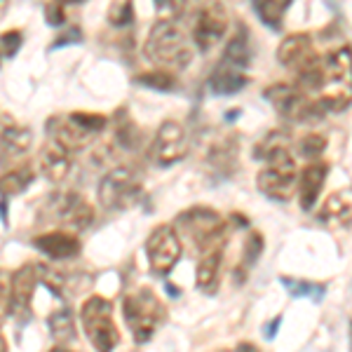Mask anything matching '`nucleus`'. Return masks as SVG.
<instances>
[{"label": "nucleus", "mask_w": 352, "mask_h": 352, "mask_svg": "<svg viewBox=\"0 0 352 352\" xmlns=\"http://www.w3.org/2000/svg\"><path fill=\"white\" fill-rule=\"evenodd\" d=\"M296 87L308 96H315L324 113L345 111L352 104V50L338 47L320 56L317 66L298 78Z\"/></svg>", "instance_id": "obj_1"}, {"label": "nucleus", "mask_w": 352, "mask_h": 352, "mask_svg": "<svg viewBox=\"0 0 352 352\" xmlns=\"http://www.w3.org/2000/svg\"><path fill=\"white\" fill-rule=\"evenodd\" d=\"M256 157L265 160V167L256 176L258 190L275 202L292 200L298 184V167L287 148V134L270 132L256 146Z\"/></svg>", "instance_id": "obj_2"}, {"label": "nucleus", "mask_w": 352, "mask_h": 352, "mask_svg": "<svg viewBox=\"0 0 352 352\" xmlns=\"http://www.w3.org/2000/svg\"><path fill=\"white\" fill-rule=\"evenodd\" d=\"M144 54L146 59L153 61L164 73L184 71L192 61V47L188 36L172 16L155 21V26L148 33V41L144 45Z\"/></svg>", "instance_id": "obj_3"}, {"label": "nucleus", "mask_w": 352, "mask_h": 352, "mask_svg": "<svg viewBox=\"0 0 352 352\" xmlns=\"http://www.w3.org/2000/svg\"><path fill=\"white\" fill-rule=\"evenodd\" d=\"M174 230L181 232L186 240H190L192 249L200 256L223 249L226 240H228V223L212 207H192L188 212L179 214Z\"/></svg>", "instance_id": "obj_4"}, {"label": "nucleus", "mask_w": 352, "mask_h": 352, "mask_svg": "<svg viewBox=\"0 0 352 352\" xmlns=\"http://www.w3.org/2000/svg\"><path fill=\"white\" fill-rule=\"evenodd\" d=\"M122 315L134 340L141 345V343H148L153 338V333L157 331V327H160L164 322V317H167V312H164L162 303L157 300L155 294L144 287L124 296Z\"/></svg>", "instance_id": "obj_5"}, {"label": "nucleus", "mask_w": 352, "mask_h": 352, "mask_svg": "<svg viewBox=\"0 0 352 352\" xmlns=\"http://www.w3.org/2000/svg\"><path fill=\"white\" fill-rule=\"evenodd\" d=\"M80 322L85 327L89 343L94 345L96 352H113L120 340L118 327L113 322V305L104 296H92L82 303Z\"/></svg>", "instance_id": "obj_6"}, {"label": "nucleus", "mask_w": 352, "mask_h": 352, "mask_svg": "<svg viewBox=\"0 0 352 352\" xmlns=\"http://www.w3.org/2000/svg\"><path fill=\"white\" fill-rule=\"evenodd\" d=\"M265 99H268V104L280 113L285 120L289 122H317L324 118V111L320 109V104H317L312 96H308L305 92H300L296 85H270L268 89H265Z\"/></svg>", "instance_id": "obj_7"}, {"label": "nucleus", "mask_w": 352, "mask_h": 352, "mask_svg": "<svg viewBox=\"0 0 352 352\" xmlns=\"http://www.w3.org/2000/svg\"><path fill=\"white\" fill-rule=\"evenodd\" d=\"M141 195V181L132 169L118 167L99 184V204L109 212H124Z\"/></svg>", "instance_id": "obj_8"}, {"label": "nucleus", "mask_w": 352, "mask_h": 352, "mask_svg": "<svg viewBox=\"0 0 352 352\" xmlns=\"http://www.w3.org/2000/svg\"><path fill=\"white\" fill-rule=\"evenodd\" d=\"M146 254H148L151 268L157 275L172 272L174 265L179 263L181 254H184V244H181V237L174 230V226H157L146 240Z\"/></svg>", "instance_id": "obj_9"}, {"label": "nucleus", "mask_w": 352, "mask_h": 352, "mask_svg": "<svg viewBox=\"0 0 352 352\" xmlns=\"http://www.w3.org/2000/svg\"><path fill=\"white\" fill-rule=\"evenodd\" d=\"M226 28H228V14L219 3L202 5L192 12L190 38L200 52H209L226 36Z\"/></svg>", "instance_id": "obj_10"}, {"label": "nucleus", "mask_w": 352, "mask_h": 352, "mask_svg": "<svg viewBox=\"0 0 352 352\" xmlns=\"http://www.w3.org/2000/svg\"><path fill=\"white\" fill-rule=\"evenodd\" d=\"M188 153V136H186L184 124L176 120H164L155 132L151 146V157L157 167H172L181 162Z\"/></svg>", "instance_id": "obj_11"}, {"label": "nucleus", "mask_w": 352, "mask_h": 352, "mask_svg": "<svg viewBox=\"0 0 352 352\" xmlns=\"http://www.w3.org/2000/svg\"><path fill=\"white\" fill-rule=\"evenodd\" d=\"M277 61L289 68L296 78H303L310 73L320 61V54L315 50V43L308 33H292L277 47Z\"/></svg>", "instance_id": "obj_12"}, {"label": "nucleus", "mask_w": 352, "mask_h": 352, "mask_svg": "<svg viewBox=\"0 0 352 352\" xmlns=\"http://www.w3.org/2000/svg\"><path fill=\"white\" fill-rule=\"evenodd\" d=\"M43 277V268L36 263H26L12 275V285H10L8 298H10V312L19 322H26L31 317V300L36 294V287Z\"/></svg>", "instance_id": "obj_13"}, {"label": "nucleus", "mask_w": 352, "mask_h": 352, "mask_svg": "<svg viewBox=\"0 0 352 352\" xmlns=\"http://www.w3.org/2000/svg\"><path fill=\"white\" fill-rule=\"evenodd\" d=\"M47 134H50V139L56 141V144H59L61 148H66L68 153L80 151L96 139L94 134H89L87 129H82L71 116L68 118H50Z\"/></svg>", "instance_id": "obj_14"}, {"label": "nucleus", "mask_w": 352, "mask_h": 352, "mask_svg": "<svg viewBox=\"0 0 352 352\" xmlns=\"http://www.w3.org/2000/svg\"><path fill=\"white\" fill-rule=\"evenodd\" d=\"M327 172H329V167L324 162H312L300 172L296 190H298V202H300V209H303V212L315 209L317 200H320V190L324 188Z\"/></svg>", "instance_id": "obj_15"}, {"label": "nucleus", "mask_w": 352, "mask_h": 352, "mask_svg": "<svg viewBox=\"0 0 352 352\" xmlns=\"http://www.w3.org/2000/svg\"><path fill=\"white\" fill-rule=\"evenodd\" d=\"M38 249L43 254H47L50 258L56 261H64V258H73L80 254V240H78L73 232L66 230H52V232H45V235H38L33 240Z\"/></svg>", "instance_id": "obj_16"}, {"label": "nucleus", "mask_w": 352, "mask_h": 352, "mask_svg": "<svg viewBox=\"0 0 352 352\" xmlns=\"http://www.w3.org/2000/svg\"><path fill=\"white\" fill-rule=\"evenodd\" d=\"M38 164H41V172L47 176L50 181L59 184V181H64L68 172H71V153L66 148H61L56 141L47 139V144L38 153Z\"/></svg>", "instance_id": "obj_17"}, {"label": "nucleus", "mask_w": 352, "mask_h": 352, "mask_svg": "<svg viewBox=\"0 0 352 352\" xmlns=\"http://www.w3.org/2000/svg\"><path fill=\"white\" fill-rule=\"evenodd\" d=\"M59 219L64 221L66 226H71V228H78V230H85L92 226L94 221V209L89 207V202L85 200L80 195H64L59 200Z\"/></svg>", "instance_id": "obj_18"}, {"label": "nucleus", "mask_w": 352, "mask_h": 352, "mask_svg": "<svg viewBox=\"0 0 352 352\" xmlns=\"http://www.w3.org/2000/svg\"><path fill=\"white\" fill-rule=\"evenodd\" d=\"M317 219L329 228H348L352 226V197L343 190L329 195Z\"/></svg>", "instance_id": "obj_19"}, {"label": "nucleus", "mask_w": 352, "mask_h": 352, "mask_svg": "<svg viewBox=\"0 0 352 352\" xmlns=\"http://www.w3.org/2000/svg\"><path fill=\"white\" fill-rule=\"evenodd\" d=\"M221 263H223V249L204 254V256H200V261H197L195 280H197V289H200L202 294H209V296L217 294Z\"/></svg>", "instance_id": "obj_20"}, {"label": "nucleus", "mask_w": 352, "mask_h": 352, "mask_svg": "<svg viewBox=\"0 0 352 352\" xmlns=\"http://www.w3.org/2000/svg\"><path fill=\"white\" fill-rule=\"evenodd\" d=\"M247 76L237 68H230L226 64H221L217 71L209 76V92L219 94V96H228V94H237L240 89L247 87Z\"/></svg>", "instance_id": "obj_21"}, {"label": "nucleus", "mask_w": 352, "mask_h": 352, "mask_svg": "<svg viewBox=\"0 0 352 352\" xmlns=\"http://www.w3.org/2000/svg\"><path fill=\"white\" fill-rule=\"evenodd\" d=\"M252 56H254V50H252V41H249V31L247 28H240L228 41V45H226L223 64L240 71V68L252 64Z\"/></svg>", "instance_id": "obj_22"}, {"label": "nucleus", "mask_w": 352, "mask_h": 352, "mask_svg": "<svg viewBox=\"0 0 352 352\" xmlns=\"http://www.w3.org/2000/svg\"><path fill=\"white\" fill-rule=\"evenodd\" d=\"M28 146H31V129L8 127L0 134V153H3L0 160L8 162V160H14V157L24 155L28 151Z\"/></svg>", "instance_id": "obj_23"}, {"label": "nucleus", "mask_w": 352, "mask_h": 352, "mask_svg": "<svg viewBox=\"0 0 352 352\" xmlns=\"http://www.w3.org/2000/svg\"><path fill=\"white\" fill-rule=\"evenodd\" d=\"M33 179H36V172L31 164H21V167L0 176V195H19L33 184Z\"/></svg>", "instance_id": "obj_24"}, {"label": "nucleus", "mask_w": 352, "mask_h": 352, "mask_svg": "<svg viewBox=\"0 0 352 352\" xmlns=\"http://www.w3.org/2000/svg\"><path fill=\"white\" fill-rule=\"evenodd\" d=\"M50 331L56 343H71V340L78 338V329H76V317L68 308L56 310L52 317H50Z\"/></svg>", "instance_id": "obj_25"}, {"label": "nucleus", "mask_w": 352, "mask_h": 352, "mask_svg": "<svg viewBox=\"0 0 352 352\" xmlns=\"http://www.w3.org/2000/svg\"><path fill=\"white\" fill-rule=\"evenodd\" d=\"M282 287L292 294L294 298H310L315 303H320L324 298V285H315V282H308V280H296V277H280Z\"/></svg>", "instance_id": "obj_26"}, {"label": "nucleus", "mask_w": 352, "mask_h": 352, "mask_svg": "<svg viewBox=\"0 0 352 352\" xmlns=\"http://www.w3.org/2000/svg\"><path fill=\"white\" fill-rule=\"evenodd\" d=\"M289 10V3H280V0H272V3H254V12L261 16L265 26H270L272 31H280L285 12Z\"/></svg>", "instance_id": "obj_27"}, {"label": "nucleus", "mask_w": 352, "mask_h": 352, "mask_svg": "<svg viewBox=\"0 0 352 352\" xmlns=\"http://www.w3.org/2000/svg\"><path fill=\"white\" fill-rule=\"evenodd\" d=\"M327 148V136L324 134H305L298 141V151L305 160H317Z\"/></svg>", "instance_id": "obj_28"}, {"label": "nucleus", "mask_w": 352, "mask_h": 352, "mask_svg": "<svg viewBox=\"0 0 352 352\" xmlns=\"http://www.w3.org/2000/svg\"><path fill=\"white\" fill-rule=\"evenodd\" d=\"M136 82L146 85V87H153V89H160V92H169V89L176 87V78L172 73H164V71L141 73V76L136 78Z\"/></svg>", "instance_id": "obj_29"}, {"label": "nucleus", "mask_w": 352, "mask_h": 352, "mask_svg": "<svg viewBox=\"0 0 352 352\" xmlns=\"http://www.w3.org/2000/svg\"><path fill=\"white\" fill-rule=\"evenodd\" d=\"M109 16H111V24H116V26L132 24V21H134V8H132V3H116L109 10Z\"/></svg>", "instance_id": "obj_30"}, {"label": "nucleus", "mask_w": 352, "mask_h": 352, "mask_svg": "<svg viewBox=\"0 0 352 352\" xmlns=\"http://www.w3.org/2000/svg\"><path fill=\"white\" fill-rule=\"evenodd\" d=\"M261 254H263V237H261L258 232H252L247 240V247H244V263L242 265H254Z\"/></svg>", "instance_id": "obj_31"}, {"label": "nucleus", "mask_w": 352, "mask_h": 352, "mask_svg": "<svg viewBox=\"0 0 352 352\" xmlns=\"http://www.w3.org/2000/svg\"><path fill=\"white\" fill-rule=\"evenodd\" d=\"M21 31H8L0 36V56H14L16 50L21 47Z\"/></svg>", "instance_id": "obj_32"}, {"label": "nucleus", "mask_w": 352, "mask_h": 352, "mask_svg": "<svg viewBox=\"0 0 352 352\" xmlns=\"http://www.w3.org/2000/svg\"><path fill=\"white\" fill-rule=\"evenodd\" d=\"M45 16H47V21H50L52 26L64 24V5H61V3H50V5H45Z\"/></svg>", "instance_id": "obj_33"}, {"label": "nucleus", "mask_w": 352, "mask_h": 352, "mask_svg": "<svg viewBox=\"0 0 352 352\" xmlns=\"http://www.w3.org/2000/svg\"><path fill=\"white\" fill-rule=\"evenodd\" d=\"M282 322H285V317H282V315H277L275 320H270V324L263 329V336H265V340H275V336H277V329L282 327Z\"/></svg>", "instance_id": "obj_34"}, {"label": "nucleus", "mask_w": 352, "mask_h": 352, "mask_svg": "<svg viewBox=\"0 0 352 352\" xmlns=\"http://www.w3.org/2000/svg\"><path fill=\"white\" fill-rule=\"evenodd\" d=\"M10 312V298H8V292H5L3 287H0V327H3L5 317H8Z\"/></svg>", "instance_id": "obj_35"}, {"label": "nucleus", "mask_w": 352, "mask_h": 352, "mask_svg": "<svg viewBox=\"0 0 352 352\" xmlns=\"http://www.w3.org/2000/svg\"><path fill=\"white\" fill-rule=\"evenodd\" d=\"M237 352H261V350L254 343H247V340H244V343L237 345Z\"/></svg>", "instance_id": "obj_36"}, {"label": "nucleus", "mask_w": 352, "mask_h": 352, "mask_svg": "<svg viewBox=\"0 0 352 352\" xmlns=\"http://www.w3.org/2000/svg\"><path fill=\"white\" fill-rule=\"evenodd\" d=\"M0 352H8V343H5L3 336H0Z\"/></svg>", "instance_id": "obj_37"}, {"label": "nucleus", "mask_w": 352, "mask_h": 352, "mask_svg": "<svg viewBox=\"0 0 352 352\" xmlns=\"http://www.w3.org/2000/svg\"><path fill=\"white\" fill-rule=\"evenodd\" d=\"M167 294H172V296H179V292H176L172 285H167Z\"/></svg>", "instance_id": "obj_38"}, {"label": "nucleus", "mask_w": 352, "mask_h": 352, "mask_svg": "<svg viewBox=\"0 0 352 352\" xmlns=\"http://www.w3.org/2000/svg\"><path fill=\"white\" fill-rule=\"evenodd\" d=\"M52 352H68V350H64V348H56V350H52Z\"/></svg>", "instance_id": "obj_39"}, {"label": "nucleus", "mask_w": 352, "mask_h": 352, "mask_svg": "<svg viewBox=\"0 0 352 352\" xmlns=\"http://www.w3.org/2000/svg\"><path fill=\"white\" fill-rule=\"evenodd\" d=\"M350 340H352V324H350Z\"/></svg>", "instance_id": "obj_40"}, {"label": "nucleus", "mask_w": 352, "mask_h": 352, "mask_svg": "<svg viewBox=\"0 0 352 352\" xmlns=\"http://www.w3.org/2000/svg\"><path fill=\"white\" fill-rule=\"evenodd\" d=\"M0 12H3V5H0Z\"/></svg>", "instance_id": "obj_41"}]
</instances>
